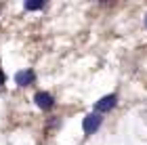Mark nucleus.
<instances>
[{
  "mask_svg": "<svg viewBox=\"0 0 147 145\" xmlns=\"http://www.w3.org/2000/svg\"><path fill=\"white\" fill-rule=\"evenodd\" d=\"M101 122H103V118L99 116V114H88L82 120V130H84V135H95L99 126H101Z\"/></svg>",
  "mask_w": 147,
  "mask_h": 145,
  "instance_id": "1",
  "label": "nucleus"
},
{
  "mask_svg": "<svg viewBox=\"0 0 147 145\" xmlns=\"http://www.w3.org/2000/svg\"><path fill=\"white\" fill-rule=\"evenodd\" d=\"M116 103H118V95H105V97H101L99 101L95 103V114H105V111H109V109H113L116 107Z\"/></svg>",
  "mask_w": 147,
  "mask_h": 145,
  "instance_id": "2",
  "label": "nucleus"
},
{
  "mask_svg": "<svg viewBox=\"0 0 147 145\" xmlns=\"http://www.w3.org/2000/svg\"><path fill=\"white\" fill-rule=\"evenodd\" d=\"M34 101H36V105L40 109H53V105H55V99H53V95L51 93H46V90H40V93H36V97H34Z\"/></svg>",
  "mask_w": 147,
  "mask_h": 145,
  "instance_id": "3",
  "label": "nucleus"
},
{
  "mask_svg": "<svg viewBox=\"0 0 147 145\" xmlns=\"http://www.w3.org/2000/svg\"><path fill=\"white\" fill-rule=\"evenodd\" d=\"M34 80H36L34 69H21L15 74V82L19 86H30V84H34Z\"/></svg>",
  "mask_w": 147,
  "mask_h": 145,
  "instance_id": "4",
  "label": "nucleus"
},
{
  "mask_svg": "<svg viewBox=\"0 0 147 145\" xmlns=\"http://www.w3.org/2000/svg\"><path fill=\"white\" fill-rule=\"evenodd\" d=\"M40 9H44L42 0H38V2H25V11H40Z\"/></svg>",
  "mask_w": 147,
  "mask_h": 145,
  "instance_id": "5",
  "label": "nucleus"
},
{
  "mask_svg": "<svg viewBox=\"0 0 147 145\" xmlns=\"http://www.w3.org/2000/svg\"><path fill=\"white\" fill-rule=\"evenodd\" d=\"M2 84H4V71L0 69V86H2Z\"/></svg>",
  "mask_w": 147,
  "mask_h": 145,
  "instance_id": "6",
  "label": "nucleus"
},
{
  "mask_svg": "<svg viewBox=\"0 0 147 145\" xmlns=\"http://www.w3.org/2000/svg\"><path fill=\"white\" fill-rule=\"evenodd\" d=\"M145 25H147V17H145Z\"/></svg>",
  "mask_w": 147,
  "mask_h": 145,
  "instance_id": "7",
  "label": "nucleus"
}]
</instances>
